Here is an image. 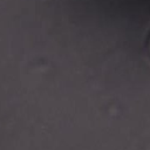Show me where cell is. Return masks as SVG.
<instances>
[{
	"label": "cell",
	"instance_id": "cell-1",
	"mask_svg": "<svg viewBox=\"0 0 150 150\" xmlns=\"http://www.w3.org/2000/svg\"><path fill=\"white\" fill-rule=\"evenodd\" d=\"M145 49H146V54H148V56H149V59H150V30H149V33H148V35H146Z\"/></svg>",
	"mask_w": 150,
	"mask_h": 150
}]
</instances>
